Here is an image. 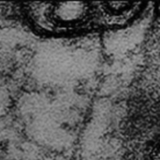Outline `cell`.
<instances>
[{"label":"cell","instance_id":"1","mask_svg":"<svg viewBox=\"0 0 160 160\" xmlns=\"http://www.w3.org/2000/svg\"><path fill=\"white\" fill-rule=\"evenodd\" d=\"M87 8V5L83 2L56 3L52 7L51 13L55 22L66 25H71L84 18Z\"/></svg>","mask_w":160,"mask_h":160},{"label":"cell","instance_id":"2","mask_svg":"<svg viewBox=\"0 0 160 160\" xmlns=\"http://www.w3.org/2000/svg\"><path fill=\"white\" fill-rule=\"evenodd\" d=\"M156 160H158V157L157 156V158H156Z\"/></svg>","mask_w":160,"mask_h":160}]
</instances>
